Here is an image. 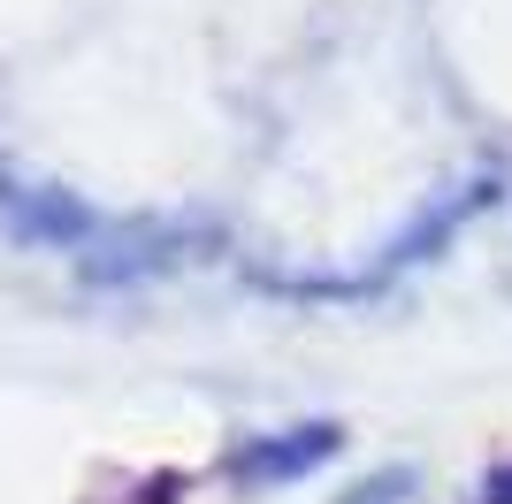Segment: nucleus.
Segmentation results:
<instances>
[{
	"instance_id": "f257e3e1",
	"label": "nucleus",
	"mask_w": 512,
	"mask_h": 504,
	"mask_svg": "<svg viewBox=\"0 0 512 504\" xmlns=\"http://www.w3.org/2000/svg\"><path fill=\"white\" fill-rule=\"evenodd\" d=\"M0 230L23 237V245H85L92 237V214L69 199L62 184H31V176H16V168H0Z\"/></svg>"
},
{
	"instance_id": "f03ea898",
	"label": "nucleus",
	"mask_w": 512,
	"mask_h": 504,
	"mask_svg": "<svg viewBox=\"0 0 512 504\" xmlns=\"http://www.w3.org/2000/svg\"><path fill=\"white\" fill-rule=\"evenodd\" d=\"M299 443H276V451H245V466L253 474H299V466H314V459H329L337 451V428H291Z\"/></svg>"
},
{
	"instance_id": "7ed1b4c3",
	"label": "nucleus",
	"mask_w": 512,
	"mask_h": 504,
	"mask_svg": "<svg viewBox=\"0 0 512 504\" xmlns=\"http://www.w3.org/2000/svg\"><path fill=\"white\" fill-rule=\"evenodd\" d=\"M482 504H512V466H505V474H497L490 489H482Z\"/></svg>"
}]
</instances>
